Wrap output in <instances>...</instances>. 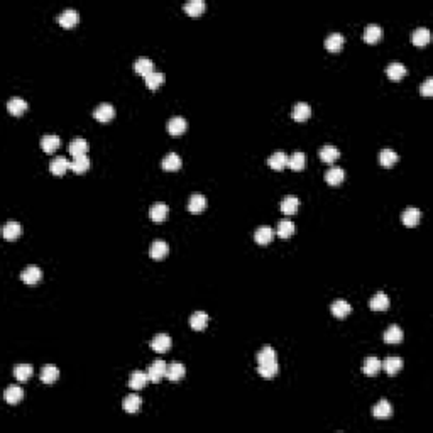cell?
I'll use <instances>...</instances> for the list:
<instances>
[{"label": "cell", "mask_w": 433, "mask_h": 433, "mask_svg": "<svg viewBox=\"0 0 433 433\" xmlns=\"http://www.w3.org/2000/svg\"><path fill=\"white\" fill-rule=\"evenodd\" d=\"M166 369H168V364L164 360H154L148 367V377L151 383H159L162 377H166Z\"/></svg>", "instance_id": "obj_1"}, {"label": "cell", "mask_w": 433, "mask_h": 433, "mask_svg": "<svg viewBox=\"0 0 433 433\" xmlns=\"http://www.w3.org/2000/svg\"><path fill=\"white\" fill-rule=\"evenodd\" d=\"M93 117L97 118L98 122H102V124H107V122H110L115 117L114 105H110V103H100V105H98L97 109H95Z\"/></svg>", "instance_id": "obj_2"}, {"label": "cell", "mask_w": 433, "mask_h": 433, "mask_svg": "<svg viewBox=\"0 0 433 433\" xmlns=\"http://www.w3.org/2000/svg\"><path fill=\"white\" fill-rule=\"evenodd\" d=\"M41 277H42V271H41V268H38V266H27V268H24V271L21 273V279L29 286H34L36 283H39Z\"/></svg>", "instance_id": "obj_3"}, {"label": "cell", "mask_w": 433, "mask_h": 433, "mask_svg": "<svg viewBox=\"0 0 433 433\" xmlns=\"http://www.w3.org/2000/svg\"><path fill=\"white\" fill-rule=\"evenodd\" d=\"M78 21H80V15H78V12L75 9L63 10L61 14H59V17H58V22L61 24V27H65V29H71V27H75L78 24Z\"/></svg>", "instance_id": "obj_4"}, {"label": "cell", "mask_w": 433, "mask_h": 433, "mask_svg": "<svg viewBox=\"0 0 433 433\" xmlns=\"http://www.w3.org/2000/svg\"><path fill=\"white\" fill-rule=\"evenodd\" d=\"M420 220H422V212L418 208H415V206H410V208H406L401 213V222L406 227H416L420 224Z\"/></svg>", "instance_id": "obj_5"}, {"label": "cell", "mask_w": 433, "mask_h": 433, "mask_svg": "<svg viewBox=\"0 0 433 433\" xmlns=\"http://www.w3.org/2000/svg\"><path fill=\"white\" fill-rule=\"evenodd\" d=\"M274 236H276V230L264 225V227H259L256 232H254V240H256L259 245H268L273 242Z\"/></svg>", "instance_id": "obj_6"}, {"label": "cell", "mask_w": 433, "mask_h": 433, "mask_svg": "<svg viewBox=\"0 0 433 433\" xmlns=\"http://www.w3.org/2000/svg\"><path fill=\"white\" fill-rule=\"evenodd\" d=\"M151 347L154 352H166L171 347V337L168 333H157L153 340H151Z\"/></svg>", "instance_id": "obj_7"}, {"label": "cell", "mask_w": 433, "mask_h": 433, "mask_svg": "<svg viewBox=\"0 0 433 433\" xmlns=\"http://www.w3.org/2000/svg\"><path fill=\"white\" fill-rule=\"evenodd\" d=\"M383 38V27L377 26V24H369L364 31V41L367 44H376V42L381 41Z\"/></svg>", "instance_id": "obj_8"}, {"label": "cell", "mask_w": 433, "mask_h": 433, "mask_svg": "<svg viewBox=\"0 0 433 433\" xmlns=\"http://www.w3.org/2000/svg\"><path fill=\"white\" fill-rule=\"evenodd\" d=\"M386 73H388L389 80L399 81V80H403V78L408 75V70H406V66H404L403 63L396 61V63H391V65H388Z\"/></svg>", "instance_id": "obj_9"}, {"label": "cell", "mask_w": 433, "mask_h": 433, "mask_svg": "<svg viewBox=\"0 0 433 433\" xmlns=\"http://www.w3.org/2000/svg\"><path fill=\"white\" fill-rule=\"evenodd\" d=\"M381 369H384L389 376H396L403 369V359L401 357H388L381 362Z\"/></svg>", "instance_id": "obj_10"}, {"label": "cell", "mask_w": 433, "mask_h": 433, "mask_svg": "<svg viewBox=\"0 0 433 433\" xmlns=\"http://www.w3.org/2000/svg\"><path fill=\"white\" fill-rule=\"evenodd\" d=\"M168 213H169V206L166 203H161V201L154 203L149 210V217L153 222H164L166 218H168Z\"/></svg>", "instance_id": "obj_11"}, {"label": "cell", "mask_w": 433, "mask_h": 433, "mask_svg": "<svg viewBox=\"0 0 433 433\" xmlns=\"http://www.w3.org/2000/svg\"><path fill=\"white\" fill-rule=\"evenodd\" d=\"M372 415L376 416L377 420H386L393 415V406L388 399H381L376 403V406L372 408Z\"/></svg>", "instance_id": "obj_12"}, {"label": "cell", "mask_w": 433, "mask_h": 433, "mask_svg": "<svg viewBox=\"0 0 433 433\" xmlns=\"http://www.w3.org/2000/svg\"><path fill=\"white\" fill-rule=\"evenodd\" d=\"M288 154L286 153H281V151H277V153L271 154V156L268 157V164L269 168L276 169V171H281V169H284L286 166H288Z\"/></svg>", "instance_id": "obj_13"}, {"label": "cell", "mask_w": 433, "mask_h": 433, "mask_svg": "<svg viewBox=\"0 0 433 433\" xmlns=\"http://www.w3.org/2000/svg\"><path fill=\"white\" fill-rule=\"evenodd\" d=\"M49 169L54 176H63L70 169V161L65 156H58L49 162Z\"/></svg>", "instance_id": "obj_14"}, {"label": "cell", "mask_w": 433, "mask_h": 433, "mask_svg": "<svg viewBox=\"0 0 433 433\" xmlns=\"http://www.w3.org/2000/svg\"><path fill=\"white\" fill-rule=\"evenodd\" d=\"M291 115L296 122H305L307 118H310V115H312V109H310L307 102H298L295 103V107H293Z\"/></svg>", "instance_id": "obj_15"}, {"label": "cell", "mask_w": 433, "mask_h": 433, "mask_svg": "<svg viewBox=\"0 0 433 433\" xmlns=\"http://www.w3.org/2000/svg\"><path fill=\"white\" fill-rule=\"evenodd\" d=\"M21 232H22L21 224H19V222H14V220L7 222L2 229V236L5 240H15L19 236H21Z\"/></svg>", "instance_id": "obj_16"}, {"label": "cell", "mask_w": 433, "mask_h": 433, "mask_svg": "<svg viewBox=\"0 0 433 433\" xmlns=\"http://www.w3.org/2000/svg\"><path fill=\"white\" fill-rule=\"evenodd\" d=\"M298 208H300V200L296 197H293V195H288V197H284L281 200V212L284 215H295Z\"/></svg>", "instance_id": "obj_17"}, {"label": "cell", "mask_w": 433, "mask_h": 433, "mask_svg": "<svg viewBox=\"0 0 433 433\" xmlns=\"http://www.w3.org/2000/svg\"><path fill=\"white\" fill-rule=\"evenodd\" d=\"M169 252V245L164 240H154L151 245V257L154 261H162Z\"/></svg>", "instance_id": "obj_18"}, {"label": "cell", "mask_w": 433, "mask_h": 433, "mask_svg": "<svg viewBox=\"0 0 433 433\" xmlns=\"http://www.w3.org/2000/svg\"><path fill=\"white\" fill-rule=\"evenodd\" d=\"M59 146H61V139H59V136H56V134H46V136L41 139V148L47 154L54 153Z\"/></svg>", "instance_id": "obj_19"}, {"label": "cell", "mask_w": 433, "mask_h": 433, "mask_svg": "<svg viewBox=\"0 0 433 433\" xmlns=\"http://www.w3.org/2000/svg\"><path fill=\"white\" fill-rule=\"evenodd\" d=\"M148 381H149L148 372L134 371L129 377V386H130V389H134V391H139V389H142L146 384H148Z\"/></svg>", "instance_id": "obj_20"}, {"label": "cell", "mask_w": 433, "mask_h": 433, "mask_svg": "<svg viewBox=\"0 0 433 433\" xmlns=\"http://www.w3.org/2000/svg\"><path fill=\"white\" fill-rule=\"evenodd\" d=\"M186 130V120L183 117H180V115H176V117H171L168 122V132L171 134V136L178 137L181 136L183 132Z\"/></svg>", "instance_id": "obj_21"}, {"label": "cell", "mask_w": 433, "mask_h": 433, "mask_svg": "<svg viewBox=\"0 0 433 433\" xmlns=\"http://www.w3.org/2000/svg\"><path fill=\"white\" fill-rule=\"evenodd\" d=\"M185 374H186V369L181 362H173V364L168 365V369H166V377H168L169 381H173V383L181 381L183 377H185Z\"/></svg>", "instance_id": "obj_22"}, {"label": "cell", "mask_w": 433, "mask_h": 433, "mask_svg": "<svg viewBox=\"0 0 433 433\" xmlns=\"http://www.w3.org/2000/svg\"><path fill=\"white\" fill-rule=\"evenodd\" d=\"M86 153H88V142H86V139L77 137V139H73V141L70 142V154L73 157L85 156Z\"/></svg>", "instance_id": "obj_23"}, {"label": "cell", "mask_w": 433, "mask_h": 433, "mask_svg": "<svg viewBox=\"0 0 433 433\" xmlns=\"http://www.w3.org/2000/svg\"><path fill=\"white\" fill-rule=\"evenodd\" d=\"M344 41L345 39L340 33H332L327 39H325V47H327L330 53H339L344 46Z\"/></svg>", "instance_id": "obj_24"}, {"label": "cell", "mask_w": 433, "mask_h": 433, "mask_svg": "<svg viewBox=\"0 0 433 433\" xmlns=\"http://www.w3.org/2000/svg\"><path fill=\"white\" fill-rule=\"evenodd\" d=\"M369 307L374 312H384V310L389 308V298L386 293H376L374 296L369 301Z\"/></svg>", "instance_id": "obj_25"}, {"label": "cell", "mask_w": 433, "mask_h": 433, "mask_svg": "<svg viewBox=\"0 0 433 433\" xmlns=\"http://www.w3.org/2000/svg\"><path fill=\"white\" fill-rule=\"evenodd\" d=\"M134 71L141 77H148L154 71V63L151 61L149 58H139L136 63H134Z\"/></svg>", "instance_id": "obj_26"}, {"label": "cell", "mask_w": 433, "mask_h": 433, "mask_svg": "<svg viewBox=\"0 0 433 433\" xmlns=\"http://www.w3.org/2000/svg\"><path fill=\"white\" fill-rule=\"evenodd\" d=\"M206 208V198L203 197V195L200 193H195L190 197V201H188V210L192 213H201L203 210Z\"/></svg>", "instance_id": "obj_27"}, {"label": "cell", "mask_w": 433, "mask_h": 433, "mask_svg": "<svg viewBox=\"0 0 433 433\" xmlns=\"http://www.w3.org/2000/svg\"><path fill=\"white\" fill-rule=\"evenodd\" d=\"M318 154H320V159L323 162H327V164H332V162L339 159V156H340L339 149L332 144H327V146H323V148H320Z\"/></svg>", "instance_id": "obj_28"}, {"label": "cell", "mask_w": 433, "mask_h": 433, "mask_svg": "<svg viewBox=\"0 0 433 433\" xmlns=\"http://www.w3.org/2000/svg\"><path fill=\"white\" fill-rule=\"evenodd\" d=\"M344 178H345V171L342 168H339V166H333V168H330L327 173H325V181L332 186L340 185V183L344 181Z\"/></svg>", "instance_id": "obj_29"}, {"label": "cell", "mask_w": 433, "mask_h": 433, "mask_svg": "<svg viewBox=\"0 0 433 433\" xmlns=\"http://www.w3.org/2000/svg\"><path fill=\"white\" fill-rule=\"evenodd\" d=\"M22 398H24L22 388L21 386H15V384L9 386V388L5 389V393H3V399H5L9 404H17Z\"/></svg>", "instance_id": "obj_30"}, {"label": "cell", "mask_w": 433, "mask_h": 433, "mask_svg": "<svg viewBox=\"0 0 433 433\" xmlns=\"http://www.w3.org/2000/svg\"><path fill=\"white\" fill-rule=\"evenodd\" d=\"M58 377H59V369L56 367V365L47 364V365H44V367H42V371H41V381L44 384L56 383Z\"/></svg>", "instance_id": "obj_31"}, {"label": "cell", "mask_w": 433, "mask_h": 433, "mask_svg": "<svg viewBox=\"0 0 433 433\" xmlns=\"http://www.w3.org/2000/svg\"><path fill=\"white\" fill-rule=\"evenodd\" d=\"M208 325V315L205 312H195L192 316H190V327L193 330H203Z\"/></svg>", "instance_id": "obj_32"}, {"label": "cell", "mask_w": 433, "mask_h": 433, "mask_svg": "<svg viewBox=\"0 0 433 433\" xmlns=\"http://www.w3.org/2000/svg\"><path fill=\"white\" fill-rule=\"evenodd\" d=\"M90 168V159H88V156H77V157H73V159L70 161V169L71 171H75L77 174H81V173H85L86 169Z\"/></svg>", "instance_id": "obj_33"}, {"label": "cell", "mask_w": 433, "mask_h": 433, "mask_svg": "<svg viewBox=\"0 0 433 433\" xmlns=\"http://www.w3.org/2000/svg\"><path fill=\"white\" fill-rule=\"evenodd\" d=\"M430 38H432V34H430V31H428L427 27H418V29L413 33L411 41H413V44H415V46L422 47V46H427L428 42H430Z\"/></svg>", "instance_id": "obj_34"}, {"label": "cell", "mask_w": 433, "mask_h": 433, "mask_svg": "<svg viewBox=\"0 0 433 433\" xmlns=\"http://www.w3.org/2000/svg\"><path fill=\"white\" fill-rule=\"evenodd\" d=\"M398 159L399 156L393 149H383L379 154V164L384 166V168H393L398 162Z\"/></svg>", "instance_id": "obj_35"}, {"label": "cell", "mask_w": 433, "mask_h": 433, "mask_svg": "<svg viewBox=\"0 0 433 433\" xmlns=\"http://www.w3.org/2000/svg\"><path fill=\"white\" fill-rule=\"evenodd\" d=\"M181 157L178 156L176 153H169L168 156L164 157V159L161 161V166L162 169H166V171H176V169L181 168Z\"/></svg>", "instance_id": "obj_36"}, {"label": "cell", "mask_w": 433, "mask_h": 433, "mask_svg": "<svg viewBox=\"0 0 433 433\" xmlns=\"http://www.w3.org/2000/svg\"><path fill=\"white\" fill-rule=\"evenodd\" d=\"M351 312H352V307H351V305H349L345 300H337V301H333V305H332V313H333V316H337V318H345V316H347Z\"/></svg>", "instance_id": "obj_37"}, {"label": "cell", "mask_w": 433, "mask_h": 433, "mask_svg": "<svg viewBox=\"0 0 433 433\" xmlns=\"http://www.w3.org/2000/svg\"><path fill=\"white\" fill-rule=\"evenodd\" d=\"M7 110H9L12 115H22L27 110V102L24 100V98L14 97L7 103Z\"/></svg>", "instance_id": "obj_38"}, {"label": "cell", "mask_w": 433, "mask_h": 433, "mask_svg": "<svg viewBox=\"0 0 433 433\" xmlns=\"http://www.w3.org/2000/svg\"><path fill=\"white\" fill-rule=\"evenodd\" d=\"M203 10H205L203 0H190V2L185 3V12L190 17H198V15L203 14Z\"/></svg>", "instance_id": "obj_39"}, {"label": "cell", "mask_w": 433, "mask_h": 433, "mask_svg": "<svg viewBox=\"0 0 433 433\" xmlns=\"http://www.w3.org/2000/svg\"><path fill=\"white\" fill-rule=\"evenodd\" d=\"M305 162H307V156H305V153H300V151L293 153L291 156L288 157V166L293 171H301V169L305 168Z\"/></svg>", "instance_id": "obj_40"}, {"label": "cell", "mask_w": 433, "mask_h": 433, "mask_svg": "<svg viewBox=\"0 0 433 433\" xmlns=\"http://www.w3.org/2000/svg\"><path fill=\"white\" fill-rule=\"evenodd\" d=\"M403 340V330L398 325H391L386 332H384V342L386 344H399Z\"/></svg>", "instance_id": "obj_41"}, {"label": "cell", "mask_w": 433, "mask_h": 433, "mask_svg": "<svg viewBox=\"0 0 433 433\" xmlns=\"http://www.w3.org/2000/svg\"><path fill=\"white\" fill-rule=\"evenodd\" d=\"M379 371H381V360L377 359V357H367V359L364 360L362 372L365 376H376Z\"/></svg>", "instance_id": "obj_42"}, {"label": "cell", "mask_w": 433, "mask_h": 433, "mask_svg": "<svg viewBox=\"0 0 433 433\" xmlns=\"http://www.w3.org/2000/svg\"><path fill=\"white\" fill-rule=\"evenodd\" d=\"M277 360H273V362H264V364H259L257 365V372L266 377V379H271V377H274L277 374Z\"/></svg>", "instance_id": "obj_43"}, {"label": "cell", "mask_w": 433, "mask_h": 433, "mask_svg": "<svg viewBox=\"0 0 433 433\" xmlns=\"http://www.w3.org/2000/svg\"><path fill=\"white\" fill-rule=\"evenodd\" d=\"M142 406V399L139 394H129L124 399V410L127 413H137Z\"/></svg>", "instance_id": "obj_44"}, {"label": "cell", "mask_w": 433, "mask_h": 433, "mask_svg": "<svg viewBox=\"0 0 433 433\" xmlns=\"http://www.w3.org/2000/svg\"><path fill=\"white\" fill-rule=\"evenodd\" d=\"M276 234L281 239H288V237H291L293 234H295V224H293L291 220H281L279 224H277Z\"/></svg>", "instance_id": "obj_45"}, {"label": "cell", "mask_w": 433, "mask_h": 433, "mask_svg": "<svg viewBox=\"0 0 433 433\" xmlns=\"http://www.w3.org/2000/svg\"><path fill=\"white\" fill-rule=\"evenodd\" d=\"M164 80H166V77L162 73H159V71H153V73L144 78L146 86H148L149 90H156L157 86H161L162 83H164Z\"/></svg>", "instance_id": "obj_46"}, {"label": "cell", "mask_w": 433, "mask_h": 433, "mask_svg": "<svg viewBox=\"0 0 433 433\" xmlns=\"http://www.w3.org/2000/svg\"><path fill=\"white\" fill-rule=\"evenodd\" d=\"M33 372H34V369L31 364H19L14 367V376L17 377L19 381H22V383L29 379V377L33 376Z\"/></svg>", "instance_id": "obj_47"}, {"label": "cell", "mask_w": 433, "mask_h": 433, "mask_svg": "<svg viewBox=\"0 0 433 433\" xmlns=\"http://www.w3.org/2000/svg\"><path fill=\"white\" fill-rule=\"evenodd\" d=\"M273 360H277V359H276V351H274L273 347H269V345L262 347L261 351L257 352V364L273 362Z\"/></svg>", "instance_id": "obj_48"}, {"label": "cell", "mask_w": 433, "mask_h": 433, "mask_svg": "<svg viewBox=\"0 0 433 433\" xmlns=\"http://www.w3.org/2000/svg\"><path fill=\"white\" fill-rule=\"evenodd\" d=\"M420 93H422L423 97H432L433 95V80L432 78H427V80L423 81V85L420 86Z\"/></svg>", "instance_id": "obj_49"}]
</instances>
